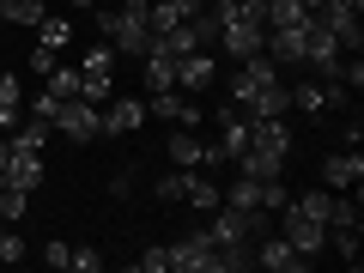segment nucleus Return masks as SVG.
I'll list each match as a JSON object with an SVG mask.
<instances>
[{
    "instance_id": "f257e3e1",
    "label": "nucleus",
    "mask_w": 364,
    "mask_h": 273,
    "mask_svg": "<svg viewBox=\"0 0 364 273\" xmlns=\"http://www.w3.org/2000/svg\"><path fill=\"white\" fill-rule=\"evenodd\" d=\"M152 0H128L122 13H97V25H104V37L116 43L122 55H146L152 49V13H146Z\"/></svg>"
},
{
    "instance_id": "f03ea898",
    "label": "nucleus",
    "mask_w": 364,
    "mask_h": 273,
    "mask_svg": "<svg viewBox=\"0 0 364 273\" xmlns=\"http://www.w3.org/2000/svg\"><path fill=\"white\" fill-rule=\"evenodd\" d=\"M316 25H322L346 55H358V43H364V31H358V6H346V0H322V6H316Z\"/></svg>"
},
{
    "instance_id": "7ed1b4c3",
    "label": "nucleus",
    "mask_w": 364,
    "mask_h": 273,
    "mask_svg": "<svg viewBox=\"0 0 364 273\" xmlns=\"http://www.w3.org/2000/svg\"><path fill=\"white\" fill-rule=\"evenodd\" d=\"M55 128L85 146V140L104 134V122H97V104H91V97H61V104H55Z\"/></svg>"
},
{
    "instance_id": "20e7f679",
    "label": "nucleus",
    "mask_w": 364,
    "mask_h": 273,
    "mask_svg": "<svg viewBox=\"0 0 364 273\" xmlns=\"http://www.w3.org/2000/svg\"><path fill=\"white\" fill-rule=\"evenodd\" d=\"M170 267L182 273H219V243L207 231H188L182 243H170Z\"/></svg>"
},
{
    "instance_id": "39448f33",
    "label": "nucleus",
    "mask_w": 364,
    "mask_h": 273,
    "mask_svg": "<svg viewBox=\"0 0 364 273\" xmlns=\"http://www.w3.org/2000/svg\"><path fill=\"white\" fill-rule=\"evenodd\" d=\"M279 237H286V243L298 249L304 261L328 249V225H322V219H310V213H298V207H286V231H279Z\"/></svg>"
},
{
    "instance_id": "423d86ee",
    "label": "nucleus",
    "mask_w": 364,
    "mask_h": 273,
    "mask_svg": "<svg viewBox=\"0 0 364 273\" xmlns=\"http://www.w3.org/2000/svg\"><path fill=\"white\" fill-rule=\"evenodd\" d=\"M109 73H116V61H109V43H104V49H91L85 67H79V97L104 104V97H109Z\"/></svg>"
},
{
    "instance_id": "0eeeda50",
    "label": "nucleus",
    "mask_w": 364,
    "mask_h": 273,
    "mask_svg": "<svg viewBox=\"0 0 364 273\" xmlns=\"http://www.w3.org/2000/svg\"><path fill=\"white\" fill-rule=\"evenodd\" d=\"M358 182H364V158H358V146H346L340 158H322V188L346 195V188H358Z\"/></svg>"
},
{
    "instance_id": "6e6552de",
    "label": "nucleus",
    "mask_w": 364,
    "mask_h": 273,
    "mask_svg": "<svg viewBox=\"0 0 364 273\" xmlns=\"http://www.w3.org/2000/svg\"><path fill=\"white\" fill-rule=\"evenodd\" d=\"M255 267H267V273H298L304 255L286 243V237H267V231H261V237H255Z\"/></svg>"
},
{
    "instance_id": "1a4fd4ad",
    "label": "nucleus",
    "mask_w": 364,
    "mask_h": 273,
    "mask_svg": "<svg viewBox=\"0 0 364 273\" xmlns=\"http://www.w3.org/2000/svg\"><path fill=\"white\" fill-rule=\"evenodd\" d=\"M273 79H279V61H273V55L261 49V55H249V61H243V73H237V85H231V97H237V104H249V91H261V85H273Z\"/></svg>"
},
{
    "instance_id": "9d476101",
    "label": "nucleus",
    "mask_w": 364,
    "mask_h": 273,
    "mask_svg": "<svg viewBox=\"0 0 364 273\" xmlns=\"http://www.w3.org/2000/svg\"><path fill=\"white\" fill-rule=\"evenodd\" d=\"M97 122H104V134H109V140H122V134H140L146 104H140V97H116L109 109H97Z\"/></svg>"
},
{
    "instance_id": "9b49d317",
    "label": "nucleus",
    "mask_w": 364,
    "mask_h": 273,
    "mask_svg": "<svg viewBox=\"0 0 364 273\" xmlns=\"http://www.w3.org/2000/svg\"><path fill=\"white\" fill-rule=\"evenodd\" d=\"M213 85V49L176 55V91H207Z\"/></svg>"
},
{
    "instance_id": "f8f14e48",
    "label": "nucleus",
    "mask_w": 364,
    "mask_h": 273,
    "mask_svg": "<svg viewBox=\"0 0 364 273\" xmlns=\"http://www.w3.org/2000/svg\"><path fill=\"white\" fill-rule=\"evenodd\" d=\"M219 152H225V158H243V152H249V116H243V104H237V109H219Z\"/></svg>"
},
{
    "instance_id": "ddd939ff",
    "label": "nucleus",
    "mask_w": 364,
    "mask_h": 273,
    "mask_svg": "<svg viewBox=\"0 0 364 273\" xmlns=\"http://www.w3.org/2000/svg\"><path fill=\"white\" fill-rule=\"evenodd\" d=\"M152 97H158V116H164V122H176V128H195V122L200 116H207V109H195V104H188V97H182V91L176 85H170V91H152ZM152 109H146V116H152Z\"/></svg>"
},
{
    "instance_id": "4468645a",
    "label": "nucleus",
    "mask_w": 364,
    "mask_h": 273,
    "mask_svg": "<svg viewBox=\"0 0 364 273\" xmlns=\"http://www.w3.org/2000/svg\"><path fill=\"white\" fill-rule=\"evenodd\" d=\"M304 31H310V18H304V25H273L267 31V55L273 61H304Z\"/></svg>"
},
{
    "instance_id": "2eb2a0df",
    "label": "nucleus",
    "mask_w": 364,
    "mask_h": 273,
    "mask_svg": "<svg viewBox=\"0 0 364 273\" xmlns=\"http://www.w3.org/2000/svg\"><path fill=\"white\" fill-rule=\"evenodd\" d=\"M6 182L37 195V188H43V152H18V146H13V158H6Z\"/></svg>"
},
{
    "instance_id": "dca6fc26",
    "label": "nucleus",
    "mask_w": 364,
    "mask_h": 273,
    "mask_svg": "<svg viewBox=\"0 0 364 273\" xmlns=\"http://www.w3.org/2000/svg\"><path fill=\"white\" fill-rule=\"evenodd\" d=\"M291 109V91L273 79V85H261V91H249V104H243V116H286Z\"/></svg>"
},
{
    "instance_id": "f3484780",
    "label": "nucleus",
    "mask_w": 364,
    "mask_h": 273,
    "mask_svg": "<svg viewBox=\"0 0 364 273\" xmlns=\"http://www.w3.org/2000/svg\"><path fill=\"white\" fill-rule=\"evenodd\" d=\"M182 200H188V207H200V213H213L219 207V182H213V170H188V188H182Z\"/></svg>"
},
{
    "instance_id": "a211bd4d",
    "label": "nucleus",
    "mask_w": 364,
    "mask_h": 273,
    "mask_svg": "<svg viewBox=\"0 0 364 273\" xmlns=\"http://www.w3.org/2000/svg\"><path fill=\"white\" fill-rule=\"evenodd\" d=\"M170 158H176V170H195V164H207V146L195 140V128H176L170 134V146H164Z\"/></svg>"
},
{
    "instance_id": "6ab92c4d",
    "label": "nucleus",
    "mask_w": 364,
    "mask_h": 273,
    "mask_svg": "<svg viewBox=\"0 0 364 273\" xmlns=\"http://www.w3.org/2000/svg\"><path fill=\"white\" fill-rule=\"evenodd\" d=\"M49 134H55V122H43V116H18L13 146H18V152H43V146H49Z\"/></svg>"
},
{
    "instance_id": "aec40b11",
    "label": "nucleus",
    "mask_w": 364,
    "mask_h": 273,
    "mask_svg": "<svg viewBox=\"0 0 364 273\" xmlns=\"http://www.w3.org/2000/svg\"><path fill=\"white\" fill-rule=\"evenodd\" d=\"M140 61H146V85H152V91H170V85H176V55H164V49H146Z\"/></svg>"
},
{
    "instance_id": "412c9836",
    "label": "nucleus",
    "mask_w": 364,
    "mask_h": 273,
    "mask_svg": "<svg viewBox=\"0 0 364 273\" xmlns=\"http://www.w3.org/2000/svg\"><path fill=\"white\" fill-rule=\"evenodd\" d=\"M219 200L255 219V213H261V182H255V176H237V182H231V195H219Z\"/></svg>"
},
{
    "instance_id": "4be33fe9",
    "label": "nucleus",
    "mask_w": 364,
    "mask_h": 273,
    "mask_svg": "<svg viewBox=\"0 0 364 273\" xmlns=\"http://www.w3.org/2000/svg\"><path fill=\"white\" fill-rule=\"evenodd\" d=\"M37 43H43V49H55V55H61L67 49V43H73V18H43V25H37Z\"/></svg>"
},
{
    "instance_id": "5701e85b",
    "label": "nucleus",
    "mask_w": 364,
    "mask_h": 273,
    "mask_svg": "<svg viewBox=\"0 0 364 273\" xmlns=\"http://www.w3.org/2000/svg\"><path fill=\"white\" fill-rule=\"evenodd\" d=\"M43 91H49V97H79V67H61V61H55L49 73H43Z\"/></svg>"
},
{
    "instance_id": "b1692460",
    "label": "nucleus",
    "mask_w": 364,
    "mask_h": 273,
    "mask_svg": "<svg viewBox=\"0 0 364 273\" xmlns=\"http://www.w3.org/2000/svg\"><path fill=\"white\" fill-rule=\"evenodd\" d=\"M25 213H31V188H13V182H6V188H0V219L18 225Z\"/></svg>"
},
{
    "instance_id": "393cba45",
    "label": "nucleus",
    "mask_w": 364,
    "mask_h": 273,
    "mask_svg": "<svg viewBox=\"0 0 364 273\" xmlns=\"http://www.w3.org/2000/svg\"><path fill=\"white\" fill-rule=\"evenodd\" d=\"M286 207H291L286 176H267V182H261V213H286Z\"/></svg>"
},
{
    "instance_id": "a878e982",
    "label": "nucleus",
    "mask_w": 364,
    "mask_h": 273,
    "mask_svg": "<svg viewBox=\"0 0 364 273\" xmlns=\"http://www.w3.org/2000/svg\"><path fill=\"white\" fill-rule=\"evenodd\" d=\"M6 18H13V25H43V0H6Z\"/></svg>"
},
{
    "instance_id": "bb28decb",
    "label": "nucleus",
    "mask_w": 364,
    "mask_h": 273,
    "mask_svg": "<svg viewBox=\"0 0 364 273\" xmlns=\"http://www.w3.org/2000/svg\"><path fill=\"white\" fill-rule=\"evenodd\" d=\"M0 261H6V267H13V261H25V237H18L13 225L0 231Z\"/></svg>"
},
{
    "instance_id": "cd10ccee",
    "label": "nucleus",
    "mask_w": 364,
    "mask_h": 273,
    "mask_svg": "<svg viewBox=\"0 0 364 273\" xmlns=\"http://www.w3.org/2000/svg\"><path fill=\"white\" fill-rule=\"evenodd\" d=\"M182 188H188V170H170V176H158V200H182Z\"/></svg>"
},
{
    "instance_id": "c85d7f7f",
    "label": "nucleus",
    "mask_w": 364,
    "mask_h": 273,
    "mask_svg": "<svg viewBox=\"0 0 364 273\" xmlns=\"http://www.w3.org/2000/svg\"><path fill=\"white\" fill-rule=\"evenodd\" d=\"M0 104H18V109H25V85H18V73H0Z\"/></svg>"
},
{
    "instance_id": "c756f323",
    "label": "nucleus",
    "mask_w": 364,
    "mask_h": 273,
    "mask_svg": "<svg viewBox=\"0 0 364 273\" xmlns=\"http://www.w3.org/2000/svg\"><path fill=\"white\" fill-rule=\"evenodd\" d=\"M140 273H170V249H146V255H140Z\"/></svg>"
},
{
    "instance_id": "7c9ffc66",
    "label": "nucleus",
    "mask_w": 364,
    "mask_h": 273,
    "mask_svg": "<svg viewBox=\"0 0 364 273\" xmlns=\"http://www.w3.org/2000/svg\"><path fill=\"white\" fill-rule=\"evenodd\" d=\"M67 267H79V273H97V267H104V255H97V249H73V261H67Z\"/></svg>"
},
{
    "instance_id": "2f4dec72",
    "label": "nucleus",
    "mask_w": 364,
    "mask_h": 273,
    "mask_svg": "<svg viewBox=\"0 0 364 273\" xmlns=\"http://www.w3.org/2000/svg\"><path fill=\"white\" fill-rule=\"evenodd\" d=\"M43 261H49V267H55V273H61V267H67V261H73V249H67V243H61V237H55V243H49V249H43Z\"/></svg>"
},
{
    "instance_id": "473e14b6",
    "label": "nucleus",
    "mask_w": 364,
    "mask_h": 273,
    "mask_svg": "<svg viewBox=\"0 0 364 273\" xmlns=\"http://www.w3.org/2000/svg\"><path fill=\"white\" fill-rule=\"evenodd\" d=\"M25 61H31V73H37V79H43V73H49V67H55V49H43V43H37V49H31V55H25Z\"/></svg>"
},
{
    "instance_id": "72a5a7b5",
    "label": "nucleus",
    "mask_w": 364,
    "mask_h": 273,
    "mask_svg": "<svg viewBox=\"0 0 364 273\" xmlns=\"http://www.w3.org/2000/svg\"><path fill=\"white\" fill-rule=\"evenodd\" d=\"M18 116H25L18 104H0V134H13V128H18Z\"/></svg>"
},
{
    "instance_id": "f704fd0d",
    "label": "nucleus",
    "mask_w": 364,
    "mask_h": 273,
    "mask_svg": "<svg viewBox=\"0 0 364 273\" xmlns=\"http://www.w3.org/2000/svg\"><path fill=\"white\" fill-rule=\"evenodd\" d=\"M55 104H61V97H49V91H43L37 104H31V116H43V122H55Z\"/></svg>"
},
{
    "instance_id": "c9c22d12",
    "label": "nucleus",
    "mask_w": 364,
    "mask_h": 273,
    "mask_svg": "<svg viewBox=\"0 0 364 273\" xmlns=\"http://www.w3.org/2000/svg\"><path fill=\"white\" fill-rule=\"evenodd\" d=\"M0 25H6V0H0Z\"/></svg>"
},
{
    "instance_id": "e433bc0d",
    "label": "nucleus",
    "mask_w": 364,
    "mask_h": 273,
    "mask_svg": "<svg viewBox=\"0 0 364 273\" xmlns=\"http://www.w3.org/2000/svg\"><path fill=\"white\" fill-rule=\"evenodd\" d=\"M73 6H97V0H73Z\"/></svg>"
},
{
    "instance_id": "4c0bfd02",
    "label": "nucleus",
    "mask_w": 364,
    "mask_h": 273,
    "mask_svg": "<svg viewBox=\"0 0 364 273\" xmlns=\"http://www.w3.org/2000/svg\"><path fill=\"white\" fill-rule=\"evenodd\" d=\"M346 6H364V0H346Z\"/></svg>"
},
{
    "instance_id": "58836bf2",
    "label": "nucleus",
    "mask_w": 364,
    "mask_h": 273,
    "mask_svg": "<svg viewBox=\"0 0 364 273\" xmlns=\"http://www.w3.org/2000/svg\"><path fill=\"white\" fill-rule=\"evenodd\" d=\"M0 267H6V261H0Z\"/></svg>"
}]
</instances>
